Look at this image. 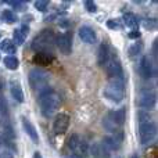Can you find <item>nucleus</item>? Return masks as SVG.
<instances>
[{
    "label": "nucleus",
    "mask_w": 158,
    "mask_h": 158,
    "mask_svg": "<svg viewBox=\"0 0 158 158\" xmlns=\"http://www.w3.org/2000/svg\"><path fill=\"white\" fill-rule=\"evenodd\" d=\"M28 79H29V85L31 89L36 93V94H42V93L47 92L50 89V74L46 72L42 68H33L29 71V75H28Z\"/></svg>",
    "instance_id": "7ed1b4c3"
},
{
    "label": "nucleus",
    "mask_w": 158,
    "mask_h": 158,
    "mask_svg": "<svg viewBox=\"0 0 158 158\" xmlns=\"http://www.w3.org/2000/svg\"><path fill=\"white\" fill-rule=\"evenodd\" d=\"M122 140H123V132H117L114 133L112 136H107L101 140V144L110 151H114V150H118L122 144Z\"/></svg>",
    "instance_id": "f8f14e48"
},
{
    "label": "nucleus",
    "mask_w": 158,
    "mask_h": 158,
    "mask_svg": "<svg viewBox=\"0 0 158 158\" xmlns=\"http://www.w3.org/2000/svg\"><path fill=\"white\" fill-rule=\"evenodd\" d=\"M3 89H4V81H3V79H0V96H2Z\"/></svg>",
    "instance_id": "e433bc0d"
},
{
    "label": "nucleus",
    "mask_w": 158,
    "mask_h": 158,
    "mask_svg": "<svg viewBox=\"0 0 158 158\" xmlns=\"http://www.w3.org/2000/svg\"><path fill=\"white\" fill-rule=\"evenodd\" d=\"M85 7H86V10L89 13H96L97 11V4L94 2H92V0H86L85 2Z\"/></svg>",
    "instance_id": "c756f323"
},
{
    "label": "nucleus",
    "mask_w": 158,
    "mask_h": 158,
    "mask_svg": "<svg viewBox=\"0 0 158 158\" xmlns=\"http://www.w3.org/2000/svg\"><path fill=\"white\" fill-rule=\"evenodd\" d=\"M87 148H89V144H87L86 140L81 135L74 133L67 140L65 150L64 151H65L68 158H86Z\"/></svg>",
    "instance_id": "20e7f679"
},
{
    "label": "nucleus",
    "mask_w": 158,
    "mask_h": 158,
    "mask_svg": "<svg viewBox=\"0 0 158 158\" xmlns=\"http://www.w3.org/2000/svg\"><path fill=\"white\" fill-rule=\"evenodd\" d=\"M104 69H106V74L110 77V79H115V78H123V69H122V64L118 60L117 56H112L110 57V60L104 64Z\"/></svg>",
    "instance_id": "6e6552de"
},
{
    "label": "nucleus",
    "mask_w": 158,
    "mask_h": 158,
    "mask_svg": "<svg viewBox=\"0 0 158 158\" xmlns=\"http://www.w3.org/2000/svg\"><path fill=\"white\" fill-rule=\"evenodd\" d=\"M3 135H4V137H6V142H7L8 139L13 140L14 137H15V135H14L13 128H11V126H4V131H3Z\"/></svg>",
    "instance_id": "c85d7f7f"
},
{
    "label": "nucleus",
    "mask_w": 158,
    "mask_h": 158,
    "mask_svg": "<svg viewBox=\"0 0 158 158\" xmlns=\"http://www.w3.org/2000/svg\"><path fill=\"white\" fill-rule=\"evenodd\" d=\"M126 119V110L119 108L115 111H110L106 117L103 118V126L106 131L111 132V133H117L121 132V128L123 126Z\"/></svg>",
    "instance_id": "423d86ee"
},
{
    "label": "nucleus",
    "mask_w": 158,
    "mask_h": 158,
    "mask_svg": "<svg viewBox=\"0 0 158 158\" xmlns=\"http://www.w3.org/2000/svg\"><path fill=\"white\" fill-rule=\"evenodd\" d=\"M68 126H69V115L61 112V114H58L56 117L54 122H53V131H54L56 135H63L67 132Z\"/></svg>",
    "instance_id": "4468645a"
},
{
    "label": "nucleus",
    "mask_w": 158,
    "mask_h": 158,
    "mask_svg": "<svg viewBox=\"0 0 158 158\" xmlns=\"http://www.w3.org/2000/svg\"><path fill=\"white\" fill-rule=\"evenodd\" d=\"M33 4H35V8L38 11H40V13H44V11H47L50 3L47 2V0H39V2H35Z\"/></svg>",
    "instance_id": "a878e982"
},
{
    "label": "nucleus",
    "mask_w": 158,
    "mask_h": 158,
    "mask_svg": "<svg viewBox=\"0 0 158 158\" xmlns=\"http://www.w3.org/2000/svg\"><path fill=\"white\" fill-rule=\"evenodd\" d=\"M143 27H144L146 29L153 31V29H156L157 28V21L156 19H146V21L143 22Z\"/></svg>",
    "instance_id": "7c9ffc66"
},
{
    "label": "nucleus",
    "mask_w": 158,
    "mask_h": 158,
    "mask_svg": "<svg viewBox=\"0 0 158 158\" xmlns=\"http://www.w3.org/2000/svg\"><path fill=\"white\" fill-rule=\"evenodd\" d=\"M0 144H2V139H0Z\"/></svg>",
    "instance_id": "a19ab883"
},
{
    "label": "nucleus",
    "mask_w": 158,
    "mask_h": 158,
    "mask_svg": "<svg viewBox=\"0 0 158 158\" xmlns=\"http://www.w3.org/2000/svg\"><path fill=\"white\" fill-rule=\"evenodd\" d=\"M157 135V126L153 121L143 122L139 126V137L142 144H150Z\"/></svg>",
    "instance_id": "0eeeda50"
},
{
    "label": "nucleus",
    "mask_w": 158,
    "mask_h": 158,
    "mask_svg": "<svg viewBox=\"0 0 158 158\" xmlns=\"http://www.w3.org/2000/svg\"><path fill=\"white\" fill-rule=\"evenodd\" d=\"M139 74L143 79H150L156 75V68H154V64L151 61V58L148 56L142 57L139 64Z\"/></svg>",
    "instance_id": "9d476101"
},
{
    "label": "nucleus",
    "mask_w": 158,
    "mask_h": 158,
    "mask_svg": "<svg viewBox=\"0 0 158 158\" xmlns=\"http://www.w3.org/2000/svg\"><path fill=\"white\" fill-rule=\"evenodd\" d=\"M22 128H24L25 133L28 135V136L32 139L33 143H38L39 142V135H38V131H36V128L33 126V123L31 122L29 119H28L27 117H22Z\"/></svg>",
    "instance_id": "dca6fc26"
},
{
    "label": "nucleus",
    "mask_w": 158,
    "mask_h": 158,
    "mask_svg": "<svg viewBox=\"0 0 158 158\" xmlns=\"http://www.w3.org/2000/svg\"><path fill=\"white\" fill-rule=\"evenodd\" d=\"M0 111L3 112L4 115L8 114V106H7V101L3 96H0Z\"/></svg>",
    "instance_id": "2f4dec72"
},
{
    "label": "nucleus",
    "mask_w": 158,
    "mask_h": 158,
    "mask_svg": "<svg viewBox=\"0 0 158 158\" xmlns=\"http://www.w3.org/2000/svg\"><path fill=\"white\" fill-rule=\"evenodd\" d=\"M140 36H142V33H140L139 31H132V32L129 33V38L131 39H139Z\"/></svg>",
    "instance_id": "f704fd0d"
},
{
    "label": "nucleus",
    "mask_w": 158,
    "mask_h": 158,
    "mask_svg": "<svg viewBox=\"0 0 158 158\" xmlns=\"http://www.w3.org/2000/svg\"><path fill=\"white\" fill-rule=\"evenodd\" d=\"M131 158H140V157H139V156H137V154H133V156H132Z\"/></svg>",
    "instance_id": "58836bf2"
},
{
    "label": "nucleus",
    "mask_w": 158,
    "mask_h": 158,
    "mask_svg": "<svg viewBox=\"0 0 158 158\" xmlns=\"http://www.w3.org/2000/svg\"><path fill=\"white\" fill-rule=\"evenodd\" d=\"M53 57L47 54H35L33 56V63L39 64V65H49L52 63Z\"/></svg>",
    "instance_id": "5701e85b"
},
{
    "label": "nucleus",
    "mask_w": 158,
    "mask_h": 158,
    "mask_svg": "<svg viewBox=\"0 0 158 158\" xmlns=\"http://www.w3.org/2000/svg\"><path fill=\"white\" fill-rule=\"evenodd\" d=\"M56 33L52 29H43L33 38L31 49L36 54H47L53 57V52L56 47Z\"/></svg>",
    "instance_id": "f257e3e1"
},
{
    "label": "nucleus",
    "mask_w": 158,
    "mask_h": 158,
    "mask_svg": "<svg viewBox=\"0 0 158 158\" xmlns=\"http://www.w3.org/2000/svg\"><path fill=\"white\" fill-rule=\"evenodd\" d=\"M0 158H14V156L10 150H3L0 151Z\"/></svg>",
    "instance_id": "72a5a7b5"
},
{
    "label": "nucleus",
    "mask_w": 158,
    "mask_h": 158,
    "mask_svg": "<svg viewBox=\"0 0 158 158\" xmlns=\"http://www.w3.org/2000/svg\"><path fill=\"white\" fill-rule=\"evenodd\" d=\"M153 54L154 57H157V40H154V44H153Z\"/></svg>",
    "instance_id": "c9c22d12"
},
{
    "label": "nucleus",
    "mask_w": 158,
    "mask_h": 158,
    "mask_svg": "<svg viewBox=\"0 0 158 158\" xmlns=\"http://www.w3.org/2000/svg\"><path fill=\"white\" fill-rule=\"evenodd\" d=\"M39 107H40V112L43 117L50 118L54 115V112L60 108L61 106V96L57 92L49 89L47 92L39 94Z\"/></svg>",
    "instance_id": "f03ea898"
},
{
    "label": "nucleus",
    "mask_w": 158,
    "mask_h": 158,
    "mask_svg": "<svg viewBox=\"0 0 158 158\" xmlns=\"http://www.w3.org/2000/svg\"><path fill=\"white\" fill-rule=\"evenodd\" d=\"M104 96L112 103H121L125 97V79L115 78L110 79L107 86L104 87Z\"/></svg>",
    "instance_id": "39448f33"
},
{
    "label": "nucleus",
    "mask_w": 158,
    "mask_h": 158,
    "mask_svg": "<svg viewBox=\"0 0 158 158\" xmlns=\"http://www.w3.org/2000/svg\"><path fill=\"white\" fill-rule=\"evenodd\" d=\"M111 57V49H110L108 43H101V46L98 47V56H97V63L98 65H104Z\"/></svg>",
    "instance_id": "f3484780"
},
{
    "label": "nucleus",
    "mask_w": 158,
    "mask_h": 158,
    "mask_svg": "<svg viewBox=\"0 0 158 158\" xmlns=\"http://www.w3.org/2000/svg\"><path fill=\"white\" fill-rule=\"evenodd\" d=\"M107 25H108V28H111V29H122L123 28V24L121 22V19H110V21L107 22Z\"/></svg>",
    "instance_id": "cd10ccee"
},
{
    "label": "nucleus",
    "mask_w": 158,
    "mask_h": 158,
    "mask_svg": "<svg viewBox=\"0 0 158 158\" xmlns=\"http://www.w3.org/2000/svg\"><path fill=\"white\" fill-rule=\"evenodd\" d=\"M3 63H4V67H6V68H7V69H11V71H15V69L19 67L18 58L14 57V56H7V57H4Z\"/></svg>",
    "instance_id": "4be33fe9"
},
{
    "label": "nucleus",
    "mask_w": 158,
    "mask_h": 158,
    "mask_svg": "<svg viewBox=\"0 0 158 158\" xmlns=\"http://www.w3.org/2000/svg\"><path fill=\"white\" fill-rule=\"evenodd\" d=\"M123 24L126 25V27L132 28L133 31H137L139 29V25H140V19L137 15H135L133 13H126L125 15H123Z\"/></svg>",
    "instance_id": "aec40b11"
},
{
    "label": "nucleus",
    "mask_w": 158,
    "mask_h": 158,
    "mask_svg": "<svg viewBox=\"0 0 158 158\" xmlns=\"http://www.w3.org/2000/svg\"><path fill=\"white\" fill-rule=\"evenodd\" d=\"M79 38L85 42V43H89V44H93L96 43L97 40V35H96L94 29L90 27H82L79 28Z\"/></svg>",
    "instance_id": "2eb2a0df"
},
{
    "label": "nucleus",
    "mask_w": 158,
    "mask_h": 158,
    "mask_svg": "<svg viewBox=\"0 0 158 158\" xmlns=\"http://www.w3.org/2000/svg\"><path fill=\"white\" fill-rule=\"evenodd\" d=\"M110 154H111V151L107 150L101 143H94L87 148L86 158H108Z\"/></svg>",
    "instance_id": "ddd939ff"
},
{
    "label": "nucleus",
    "mask_w": 158,
    "mask_h": 158,
    "mask_svg": "<svg viewBox=\"0 0 158 158\" xmlns=\"http://www.w3.org/2000/svg\"><path fill=\"white\" fill-rule=\"evenodd\" d=\"M7 4H10L11 7L14 8V10H17V11H22V10H25V7H27V3L25 2H6Z\"/></svg>",
    "instance_id": "bb28decb"
},
{
    "label": "nucleus",
    "mask_w": 158,
    "mask_h": 158,
    "mask_svg": "<svg viewBox=\"0 0 158 158\" xmlns=\"http://www.w3.org/2000/svg\"><path fill=\"white\" fill-rule=\"evenodd\" d=\"M56 46L58 47L63 54L68 56L71 54L72 52V35L69 32H65V33H61L60 36H57L56 39Z\"/></svg>",
    "instance_id": "9b49d317"
},
{
    "label": "nucleus",
    "mask_w": 158,
    "mask_h": 158,
    "mask_svg": "<svg viewBox=\"0 0 158 158\" xmlns=\"http://www.w3.org/2000/svg\"><path fill=\"white\" fill-rule=\"evenodd\" d=\"M2 19L6 22V24H14V22L18 21L17 15L11 10H4V11H3V13H2Z\"/></svg>",
    "instance_id": "393cba45"
},
{
    "label": "nucleus",
    "mask_w": 158,
    "mask_h": 158,
    "mask_svg": "<svg viewBox=\"0 0 158 158\" xmlns=\"http://www.w3.org/2000/svg\"><path fill=\"white\" fill-rule=\"evenodd\" d=\"M146 158H158V150H157L156 146L148 148L147 153H146Z\"/></svg>",
    "instance_id": "473e14b6"
},
{
    "label": "nucleus",
    "mask_w": 158,
    "mask_h": 158,
    "mask_svg": "<svg viewBox=\"0 0 158 158\" xmlns=\"http://www.w3.org/2000/svg\"><path fill=\"white\" fill-rule=\"evenodd\" d=\"M28 32H29L28 25H22L19 29H15L13 33V43L15 44V46H21L25 42V38H27Z\"/></svg>",
    "instance_id": "a211bd4d"
},
{
    "label": "nucleus",
    "mask_w": 158,
    "mask_h": 158,
    "mask_svg": "<svg viewBox=\"0 0 158 158\" xmlns=\"http://www.w3.org/2000/svg\"><path fill=\"white\" fill-rule=\"evenodd\" d=\"M156 101H157L156 93L150 92V90H142L140 96L137 97V106L143 110H151L156 106Z\"/></svg>",
    "instance_id": "1a4fd4ad"
},
{
    "label": "nucleus",
    "mask_w": 158,
    "mask_h": 158,
    "mask_svg": "<svg viewBox=\"0 0 158 158\" xmlns=\"http://www.w3.org/2000/svg\"><path fill=\"white\" fill-rule=\"evenodd\" d=\"M10 93H11V97H13L17 103H24V92H22V87H21V85H19V82L11 81Z\"/></svg>",
    "instance_id": "6ab92c4d"
},
{
    "label": "nucleus",
    "mask_w": 158,
    "mask_h": 158,
    "mask_svg": "<svg viewBox=\"0 0 158 158\" xmlns=\"http://www.w3.org/2000/svg\"><path fill=\"white\" fill-rule=\"evenodd\" d=\"M32 158H43L42 157V154L39 153V151H35V153H33V157Z\"/></svg>",
    "instance_id": "4c0bfd02"
},
{
    "label": "nucleus",
    "mask_w": 158,
    "mask_h": 158,
    "mask_svg": "<svg viewBox=\"0 0 158 158\" xmlns=\"http://www.w3.org/2000/svg\"><path fill=\"white\" fill-rule=\"evenodd\" d=\"M0 50L4 52V53H7V54L13 56L14 53L17 52V46L13 43V40H10V39H4V40L0 42Z\"/></svg>",
    "instance_id": "412c9836"
},
{
    "label": "nucleus",
    "mask_w": 158,
    "mask_h": 158,
    "mask_svg": "<svg viewBox=\"0 0 158 158\" xmlns=\"http://www.w3.org/2000/svg\"><path fill=\"white\" fill-rule=\"evenodd\" d=\"M142 52H143V43H142V42H136V43L132 44V46L129 47V50H128L129 57H131V58L137 57L139 54H142Z\"/></svg>",
    "instance_id": "b1692460"
},
{
    "label": "nucleus",
    "mask_w": 158,
    "mask_h": 158,
    "mask_svg": "<svg viewBox=\"0 0 158 158\" xmlns=\"http://www.w3.org/2000/svg\"><path fill=\"white\" fill-rule=\"evenodd\" d=\"M0 39H2V33H0Z\"/></svg>",
    "instance_id": "ea45409f"
}]
</instances>
